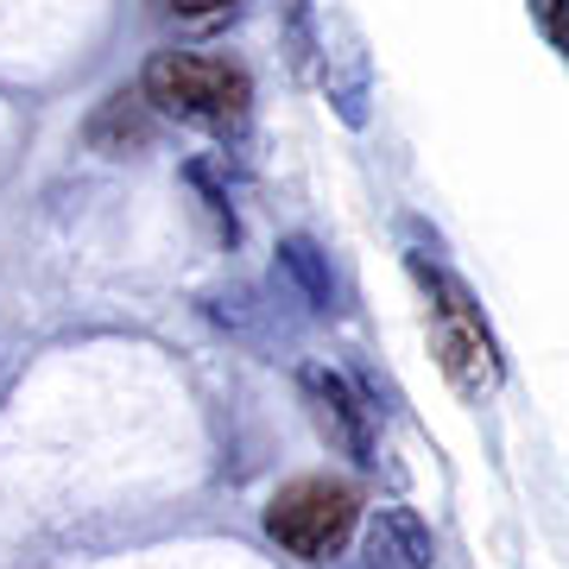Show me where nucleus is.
Wrapping results in <instances>:
<instances>
[{
	"label": "nucleus",
	"instance_id": "39448f33",
	"mask_svg": "<svg viewBox=\"0 0 569 569\" xmlns=\"http://www.w3.org/2000/svg\"><path fill=\"white\" fill-rule=\"evenodd\" d=\"M361 550H367V569H430L437 563V538H430V526L411 507H380L373 512Z\"/></svg>",
	"mask_w": 569,
	"mask_h": 569
},
{
	"label": "nucleus",
	"instance_id": "f257e3e1",
	"mask_svg": "<svg viewBox=\"0 0 569 569\" xmlns=\"http://www.w3.org/2000/svg\"><path fill=\"white\" fill-rule=\"evenodd\" d=\"M411 279L425 284V305H430V348H437V367H443V380L462 399H493L500 380H507V361H500V342H493L488 317L475 305V291H468L443 260H430V253H411Z\"/></svg>",
	"mask_w": 569,
	"mask_h": 569
},
{
	"label": "nucleus",
	"instance_id": "423d86ee",
	"mask_svg": "<svg viewBox=\"0 0 569 569\" xmlns=\"http://www.w3.org/2000/svg\"><path fill=\"white\" fill-rule=\"evenodd\" d=\"M152 114H159V108L146 102V96H108L102 108H96V114H89V146H96V152H127V146H133V152H140V146H152Z\"/></svg>",
	"mask_w": 569,
	"mask_h": 569
},
{
	"label": "nucleus",
	"instance_id": "f03ea898",
	"mask_svg": "<svg viewBox=\"0 0 569 569\" xmlns=\"http://www.w3.org/2000/svg\"><path fill=\"white\" fill-rule=\"evenodd\" d=\"M140 96L159 114L197 127V133H216V140H241L247 114H253V77L209 51H159L146 63Z\"/></svg>",
	"mask_w": 569,
	"mask_h": 569
},
{
	"label": "nucleus",
	"instance_id": "20e7f679",
	"mask_svg": "<svg viewBox=\"0 0 569 569\" xmlns=\"http://www.w3.org/2000/svg\"><path fill=\"white\" fill-rule=\"evenodd\" d=\"M298 387H305V406L317 418V430H323V443L361 468L373 462V406H367L361 392L348 387L336 367H305Z\"/></svg>",
	"mask_w": 569,
	"mask_h": 569
},
{
	"label": "nucleus",
	"instance_id": "6e6552de",
	"mask_svg": "<svg viewBox=\"0 0 569 569\" xmlns=\"http://www.w3.org/2000/svg\"><path fill=\"white\" fill-rule=\"evenodd\" d=\"M279 7V39H284V58L298 77L317 70V7L310 0H272Z\"/></svg>",
	"mask_w": 569,
	"mask_h": 569
},
{
	"label": "nucleus",
	"instance_id": "0eeeda50",
	"mask_svg": "<svg viewBox=\"0 0 569 569\" xmlns=\"http://www.w3.org/2000/svg\"><path fill=\"white\" fill-rule=\"evenodd\" d=\"M279 272L298 284V291H305L310 310H336V279H329L323 247L310 241V234H291V241H279Z\"/></svg>",
	"mask_w": 569,
	"mask_h": 569
},
{
	"label": "nucleus",
	"instance_id": "9d476101",
	"mask_svg": "<svg viewBox=\"0 0 569 569\" xmlns=\"http://www.w3.org/2000/svg\"><path fill=\"white\" fill-rule=\"evenodd\" d=\"M164 7L190 26H209V20H222V13H234V0H164Z\"/></svg>",
	"mask_w": 569,
	"mask_h": 569
},
{
	"label": "nucleus",
	"instance_id": "1a4fd4ad",
	"mask_svg": "<svg viewBox=\"0 0 569 569\" xmlns=\"http://www.w3.org/2000/svg\"><path fill=\"white\" fill-rule=\"evenodd\" d=\"M531 20H538V32L550 39V51L569 63V0H526Z\"/></svg>",
	"mask_w": 569,
	"mask_h": 569
},
{
	"label": "nucleus",
	"instance_id": "7ed1b4c3",
	"mask_svg": "<svg viewBox=\"0 0 569 569\" xmlns=\"http://www.w3.org/2000/svg\"><path fill=\"white\" fill-rule=\"evenodd\" d=\"M355 519H361V493L336 481V475H305V481H284L272 500H266V538L305 563H329L336 550L355 538Z\"/></svg>",
	"mask_w": 569,
	"mask_h": 569
}]
</instances>
